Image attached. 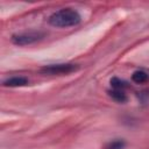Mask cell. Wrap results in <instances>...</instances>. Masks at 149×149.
Instances as JSON below:
<instances>
[{"label": "cell", "instance_id": "cell-1", "mask_svg": "<svg viewBox=\"0 0 149 149\" xmlns=\"http://www.w3.org/2000/svg\"><path fill=\"white\" fill-rule=\"evenodd\" d=\"M81 21L80 14L70 7L66 8H61L56 12H54L49 19L48 22L50 26L56 27V28H69V27H74L79 24Z\"/></svg>", "mask_w": 149, "mask_h": 149}, {"label": "cell", "instance_id": "cell-2", "mask_svg": "<svg viewBox=\"0 0 149 149\" xmlns=\"http://www.w3.org/2000/svg\"><path fill=\"white\" fill-rule=\"evenodd\" d=\"M44 36H45V34L43 31L29 30V31H23V33H19V34L12 35L10 41H12L13 44L22 47V45H29V44L36 43V42L41 41Z\"/></svg>", "mask_w": 149, "mask_h": 149}, {"label": "cell", "instance_id": "cell-3", "mask_svg": "<svg viewBox=\"0 0 149 149\" xmlns=\"http://www.w3.org/2000/svg\"><path fill=\"white\" fill-rule=\"evenodd\" d=\"M79 69L78 64L73 63H57V64H49L44 65L40 71L43 74H68L71 72H76Z\"/></svg>", "mask_w": 149, "mask_h": 149}, {"label": "cell", "instance_id": "cell-4", "mask_svg": "<svg viewBox=\"0 0 149 149\" xmlns=\"http://www.w3.org/2000/svg\"><path fill=\"white\" fill-rule=\"evenodd\" d=\"M28 79L22 76H14L10 78H7L2 81V85L6 87H21L28 85Z\"/></svg>", "mask_w": 149, "mask_h": 149}, {"label": "cell", "instance_id": "cell-5", "mask_svg": "<svg viewBox=\"0 0 149 149\" xmlns=\"http://www.w3.org/2000/svg\"><path fill=\"white\" fill-rule=\"evenodd\" d=\"M108 95L114 101H116L119 104H125L128 100L127 94L125 93V91H121V90H114V88H112V90L108 91Z\"/></svg>", "mask_w": 149, "mask_h": 149}, {"label": "cell", "instance_id": "cell-6", "mask_svg": "<svg viewBox=\"0 0 149 149\" xmlns=\"http://www.w3.org/2000/svg\"><path fill=\"white\" fill-rule=\"evenodd\" d=\"M149 79V76L147 72H144L143 70H136L133 72L132 74V80L136 84H143Z\"/></svg>", "mask_w": 149, "mask_h": 149}, {"label": "cell", "instance_id": "cell-7", "mask_svg": "<svg viewBox=\"0 0 149 149\" xmlns=\"http://www.w3.org/2000/svg\"><path fill=\"white\" fill-rule=\"evenodd\" d=\"M111 86L112 88L114 90H121V91H125L127 87H128V83L123 79H120L118 77H113L111 79Z\"/></svg>", "mask_w": 149, "mask_h": 149}, {"label": "cell", "instance_id": "cell-8", "mask_svg": "<svg viewBox=\"0 0 149 149\" xmlns=\"http://www.w3.org/2000/svg\"><path fill=\"white\" fill-rule=\"evenodd\" d=\"M126 147V142L123 140H114L112 141L106 149H125Z\"/></svg>", "mask_w": 149, "mask_h": 149}]
</instances>
